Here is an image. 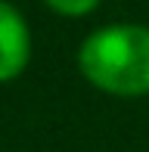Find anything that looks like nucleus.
Listing matches in <instances>:
<instances>
[{"label": "nucleus", "mask_w": 149, "mask_h": 152, "mask_svg": "<svg viewBox=\"0 0 149 152\" xmlns=\"http://www.w3.org/2000/svg\"><path fill=\"white\" fill-rule=\"evenodd\" d=\"M78 68L87 84L109 96L149 93V28L118 22L90 31L78 47Z\"/></svg>", "instance_id": "f257e3e1"}, {"label": "nucleus", "mask_w": 149, "mask_h": 152, "mask_svg": "<svg viewBox=\"0 0 149 152\" xmlns=\"http://www.w3.org/2000/svg\"><path fill=\"white\" fill-rule=\"evenodd\" d=\"M31 62V31L12 3L0 0V84L22 78Z\"/></svg>", "instance_id": "f03ea898"}, {"label": "nucleus", "mask_w": 149, "mask_h": 152, "mask_svg": "<svg viewBox=\"0 0 149 152\" xmlns=\"http://www.w3.org/2000/svg\"><path fill=\"white\" fill-rule=\"evenodd\" d=\"M56 16H69V19H81V16H90L103 0H44Z\"/></svg>", "instance_id": "7ed1b4c3"}]
</instances>
